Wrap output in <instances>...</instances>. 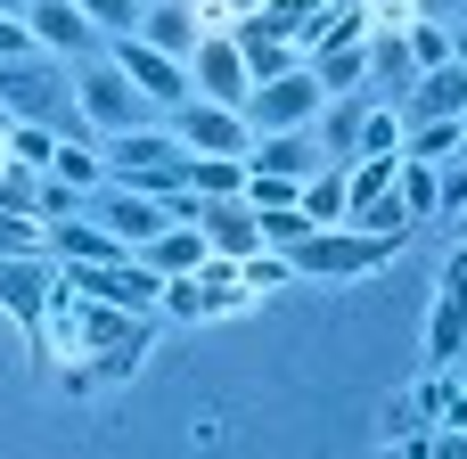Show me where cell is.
<instances>
[{"instance_id":"obj_1","label":"cell","mask_w":467,"mask_h":459,"mask_svg":"<svg viewBox=\"0 0 467 459\" xmlns=\"http://www.w3.org/2000/svg\"><path fill=\"white\" fill-rule=\"evenodd\" d=\"M99 156H107V181H123V189H148V197L189 189V148H181V131L131 123V131H107Z\"/></svg>"},{"instance_id":"obj_2","label":"cell","mask_w":467,"mask_h":459,"mask_svg":"<svg viewBox=\"0 0 467 459\" xmlns=\"http://www.w3.org/2000/svg\"><path fill=\"white\" fill-rule=\"evenodd\" d=\"M394 246H402V238H386V230L328 222V230H304V238L287 246V263H296V279H369V271L394 263Z\"/></svg>"},{"instance_id":"obj_3","label":"cell","mask_w":467,"mask_h":459,"mask_svg":"<svg viewBox=\"0 0 467 459\" xmlns=\"http://www.w3.org/2000/svg\"><path fill=\"white\" fill-rule=\"evenodd\" d=\"M74 107H82V123H90V131H131V123H148V107H156V99H140V82L99 49V57H82V66H74Z\"/></svg>"},{"instance_id":"obj_4","label":"cell","mask_w":467,"mask_h":459,"mask_svg":"<svg viewBox=\"0 0 467 459\" xmlns=\"http://www.w3.org/2000/svg\"><path fill=\"white\" fill-rule=\"evenodd\" d=\"M320 107H328V90H320L312 66H287V74H271V82H254V90L238 99V115H246L254 131H312Z\"/></svg>"},{"instance_id":"obj_5","label":"cell","mask_w":467,"mask_h":459,"mask_svg":"<svg viewBox=\"0 0 467 459\" xmlns=\"http://www.w3.org/2000/svg\"><path fill=\"white\" fill-rule=\"evenodd\" d=\"M172 131H181L189 156H246L254 148V123L238 107H222V99H181L172 107Z\"/></svg>"},{"instance_id":"obj_6","label":"cell","mask_w":467,"mask_h":459,"mask_svg":"<svg viewBox=\"0 0 467 459\" xmlns=\"http://www.w3.org/2000/svg\"><path fill=\"white\" fill-rule=\"evenodd\" d=\"M107 57L140 82V99H156V107H181V99H197L189 90V57H164L156 41H140V33H115L107 41Z\"/></svg>"},{"instance_id":"obj_7","label":"cell","mask_w":467,"mask_h":459,"mask_svg":"<svg viewBox=\"0 0 467 459\" xmlns=\"http://www.w3.org/2000/svg\"><path fill=\"white\" fill-rule=\"evenodd\" d=\"M25 25H33V41H41L49 57H66V66H82V57L107 49V33H99L74 0H25Z\"/></svg>"},{"instance_id":"obj_8","label":"cell","mask_w":467,"mask_h":459,"mask_svg":"<svg viewBox=\"0 0 467 459\" xmlns=\"http://www.w3.org/2000/svg\"><path fill=\"white\" fill-rule=\"evenodd\" d=\"M189 90H197V99H222V107H238V99L254 90V74H246V57H238L230 33H205V41L189 49Z\"/></svg>"},{"instance_id":"obj_9","label":"cell","mask_w":467,"mask_h":459,"mask_svg":"<svg viewBox=\"0 0 467 459\" xmlns=\"http://www.w3.org/2000/svg\"><path fill=\"white\" fill-rule=\"evenodd\" d=\"M197 230H205V246L230 255V263L263 255V214H254L246 197H197Z\"/></svg>"},{"instance_id":"obj_10","label":"cell","mask_w":467,"mask_h":459,"mask_svg":"<svg viewBox=\"0 0 467 459\" xmlns=\"http://www.w3.org/2000/svg\"><path fill=\"white\" fill-rule=\"evenodd\" d=\"M49 296H57V255H0V304L25 329H41Z\"/></svg>"},{"instance_id":"obj_11","label":"cell","mask_w":467,"mask_h":459,"mask_svg":"<svg viewBox=\"0 0 467 459\" xmlns=\"http://www.w3.org/2000/svg\"><path fill=\"white\" fill-rule=\"evenodd\" d=\"M230 41H238V57H246V74H254V82H271V74L304 66V41H296V33H279L271 16H238V25H230Z\"/></svg>"},{"instance_id":"obj_12","label":"cell","mask_w":467,"mask_h":459,"mask_svg":"<svg viewBox=\"0 0 467 459\" xmlns=\"http://www.w3.org/2000/svg\"><path fill=\"white\" fill-rule=\"evenodd\" d=\"M312 164H328L320 131H254V148H246V172H287V181H304Z\"/></svg>"},{"instance_id":"obj_13","label":"cell","mask_w":467,"mask_h":459,"mask_svg":"<svg viewBox=\"0 0 467 459\" xmlns=\"http://www.w3.org/2000/svg\"><path fill=\"white\" fill-rule=\"evenodd\" d=\"M49 255H57V263H123L131 246H123V238H115L107 222H82V214H57V222H49Z\"/></svg>"},{"instance_id":"obj_14","label":"cell","mask_w":467,"mask_h":459,"mask_svg":"<svg viewBox=\"0 0 467 459\" xmlns=\"http://www.w3.org/2000/svg\"><path fill=\"white\" fill-rule=\"evenodd\" d=\"M140 41H156L164 57H189V49L205 41L197 0H148V8H140Z\"/></svg>"},{"instance_id":"obj_15","label":"cell","mask_w":467,"mask_h":459,"mask_svg":"<svg viewBox=\"0 0 467 459\" xmlns=\"http://www.w3.org/2000/svg\"><path fill=\"white\" fill-rule=\"evenodd\" d=\"M140 263L172 279V271H205V263H213V246H205V230H197V222H164V230L140 246Z\"/></svg>"},{"instance_id":"obj_16","label":"cell","mask_w":467,"mask_h":459,"mask_svg":"<svg viewBox=\"0 0 467 459\" xmlns=\"http://www.w3.org/2000/svg\"><path fill=\"white\" fill-rule=\"evenodd\" d=\"M304 66L320 74V90H328V99H337V90H361V82H369V41H320Z\"/></svg>"},{"instance_id":"obj_17","label":"cell","mask_w":467,"mask_h":459,"mask_svg":"<svg viewBox=\"0 0 467 459\" xmlns=\"http://www.w3.org/2000/svg\"><path fill=\"white\" fill-rule=\"evenodd\" d=\"M460 353H467V296H435V312H427V361L460 370Z\"/></svg>"},{"instance_id":"obj_18","label":"cell","mask_w":467,"mask_h":459,"mask_svg":"<svg viewBox=\"0 0 467 459\" xmlns=\"http://www.w3.org/2000/svg\"><path fill=\"white\" fill-rule=\"evenodd\" d=\"M369 82H378V90H394V99L419 82V57H410V41H402V33H369ZM394 99H386V107H394Z\"/></svg>"},{"instance_id":"obj_19","label":"cell","mask_w":467,"mask_h":459,"mask_svg":"<svg viewBox=\"0 0 467 459\" xmlns=\"http://www.w3.org/2000/svg\"><path fill=\"white\" fill-rule=\"evenodd\" d=\"M41 172H57V181H74V189H82V197H90V189H99V181H107V156H99V148H82V140H74V131H66V140H57V156H49V164H41Z\"/></svg>"},{"instance_id":"obj_20","label":"cell","mask_w":467,"mask_h":459,"mask_svg":"<svg viewBox=\"0 0 467 459\" xmlns=\"http://www.w3.org/2000/svg\"><path fill=\"white\" fill-rule=\"evenodd\" d=\"M197 197H246V156H189Z\"/></svg>"},{"instance_id":"obj_21","label":"cell","mask_w":467,"mask_h":459,"mask_svg":"<svg viewBox=\"0 0 467 459\" xmlns=\"http://www.w3.org/2000/svg\"><path fill=\"white\" fill-rule=\"evenodd\" d=\"M402 41H410L419 74H427V66H451V25H443V16H410V25H402Z\"/></svg>"},{"instance_id":"obj_22","label":"cell","mask_w":467,"mask_h":459,"mask_svg":"<svg viewBox=\"0 0 467 459\" xmlns=\"http://www.w3.org/2000/svg\"><path fill=\"white\" fill-rule=\"evenodd\" d=\"M353 156H402V115H394L386 99L361 115V140H353Z\"/></svg>"},{"instance_id":"obj_23","label":"cell","mask_w":467,"mask_h":459,"mask_svg":"<svg viewBox=\"0 0 467 459\" xmlns=\"http://www.w3.org/2000/svg\"><path fill=\"white\" fill-rule=\"evenodd\" d=\"M394 189H402V205H410V222H435V164H419V156H402V164H394Z\"/></svg>"},{"instance_id":"obj_24","label":"cell","mask_w":467,"mask_h":459,"mask_svg":"<svg viewBox=\"0 0 467 459\" xmlns=\"http://www.w3.org/2000/svg\"><path fill=\"white\" fill-rule=\"evenodd\" d=\"M361 230H386V238H410L419 222H410V205H402V189H386V197H369L361 214H353Z\"/></svg>"},{"instance_id":"obj_25","label":"cell","mask_w":467,"mask_h":459,"mask_svg":"<svg viewBox=\"0 0 467 459\" xmlns=\"http://www.w3.org/2000/svg\"><path fill=\"white\" fill-rule=\"evenodd\" d=\"M254 214H263V246H279V255H287V246H296L304 230H320V222H312L304 205H254Z\"/></svg>"},{"instance_id":"obj_26","label":"cell","mask_w":467,"mask_h":459,"mask_svg":"<svg viewBox=\"0 0 467 459\" xmlns=\"http://www.w3.org/2000/svg\"><path fill=\"white\" fill-rule=\"evenodd\" d=\"M8 156H16V164H33V172H41V164H49V156H57V131H49V123H8Z\"/></svg>"},{"instance_id":"obj_27","label":"cell","mask_w":467,"mask_h":459,"mask_svg":"<svg viewBox=\"0 0 467 459\" xmlns=\"http://www.w3.org/2000/svg\"><path fill=\"white\" fill-rule=\"evenodd\" d=\"M74 8H82L107 41H115V33H140V0H74Z\"/></svg>"},{"instance_id":"obj_28","label":"cell","mask_w":467,"mask_h":459,"mask_svg":"<svg viewBox=\"0 0 467 459\" xmlns=\"http://www.w3.org/2000/svg\"><path fill=\"white\" fill-rule=\"evenodd\" d=\"M435 214H467V156L435 164Z\"/></svg>"},{"instance_id":"obj_29","label":"cell","mask_w":467,"mask_h":459,"mask_svg":"<svg viewBox=\"0 0 467 459\" xmlns=\"http://www.w3.org/2000/svg\"><path fill=\"white\" fill-rule=\"evenodd\" d=\"M41 41H33V25L25 16H0V57H33Z\"/></svg>"},{"instance_id":"obj_30","label":"cell","mask_w":467,"mask_h":459,"mask_svg":"<svg viewBox=\"0 0 467 459\" xmlns=\"http://www.w3.org/2000/svg\"><path fill=\"white\" fill-rule=\"evenodd\" d=\"M443 296H467V238L443 255Z\"/></svg>"},{"instance_id":"obj_31","label":"cell","mask_w":467,"mask_h":459,"mask_svg":"<svg viewBox=\"0 0 467 459\" xmlns=\"http://www.w3.org/2000/svg\"><path fill=\"white\" fill-rule=\"evenodd\" d=\"M451 57H460V66H467V25H451Z\"/></svg>"},{"instance_id":"obj_32","label":"cell","mask_w":467,"mask_h":459,"mask_svg":"<svg viewBox=\"0 0 467 459\" xmlns=\"http://www.w3.org/2000/svg\"><path fill=\"white\" fill-rule=\"evenodd\" d=\"M0 16H25V0H0Z\"/></svg>"},{"instance_id":"obj_33","label":"cell","mask_w":467,"mask_h":459,"mask_svg":"<svg viewBox=\"0 0 467 459\" xmlns=\"http://www.w3.org/2000/svg\"><path fill=\"white\" fill-rule=\"evenodd\" d=\"M460 156H467V123H460Z\"/></svg>"},{"instance_id":"obj_34","label":"cell","mask_w":467,"mask_h":459,"mask_svg":"<svg viewBox=\"0 0 467 459\" xmlns=\"http://www.w3.org/2000/svg\"><path fill=\"white\" fill-rule=\"evenodd\" d=\"M140 8H148V0H140Z\"/></svg>"}]
</instances>
